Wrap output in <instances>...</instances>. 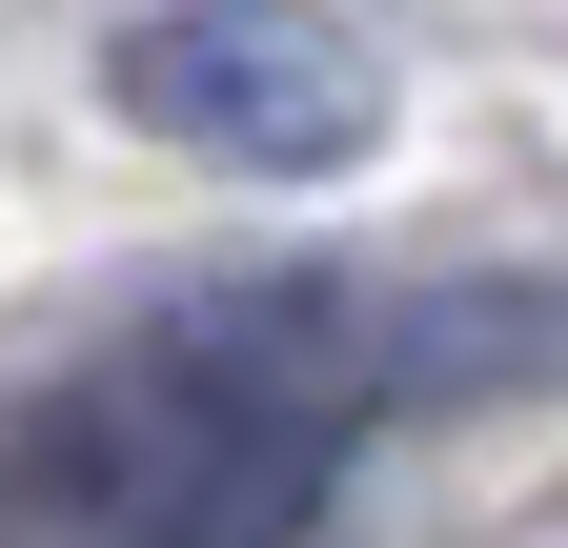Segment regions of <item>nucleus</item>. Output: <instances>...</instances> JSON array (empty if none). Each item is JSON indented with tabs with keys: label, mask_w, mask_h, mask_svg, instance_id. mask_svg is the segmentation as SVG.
<instances>
[{
	"label": "nucleus",
	"mask_w": 568,
	"mask_h": 548,
	"mask_svg": "<svg viewBox=\"0 0 568 548\" xmlns=\"http://www.w3.org/2000/svg\"><path fill=\"white\" fill-rule=\"evenodd\" d=\"M102 102L224 183H345L386 143V61L345 21H305V0H163V21L102 41Z\"/></svg>",
	"instance_id": "1"
}]
</instances>
